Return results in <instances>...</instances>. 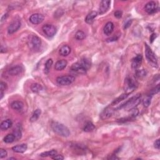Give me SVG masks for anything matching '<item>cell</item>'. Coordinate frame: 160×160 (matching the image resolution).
I'll use <instances>...</instances> for the list:
<instances>
[{"mask_svg":"<svg viewBox=\"0 0 160 160\" xmlns=\"http://www.w3.org/2000/svg\"><path fill=\"white\" fill-rule=\"evenodd\" d=\"M91 66L90 61L86 58L81 59L80 61L74 63L71 66V71L74 73L79 74H84L87 72Z\"/></svg>","mask_w":160,"mask_h":160,"instance_id":"cell-1","label":"cell"},{"mask_svg":"<svg viewBox=\"0 0 160 160\" xmlns=\"http://www.w3.org/2000/svg\"><path fill=\"white\" fill-rule=\"evenodd\" d=\"M51 128L55 133H57L60 136L67 138L69 137L71 135L68 128H67L65 125L60 123L53 121L51 124Z\"/></svg>","mask_w":160,"mask_h":160,"instance_id":"cell-2","label":"cell"},{"mask_svg":"<svg viewBox=\"0 0 160 160\" xmlns=\"http://www.w3.org/2000/svg\"><path fill=\"white\" fill-rule=\"evenodd\" d=\"M141 101V96L140 94H138L136 96L130 98L128 101H126L125 103L119 106L117 109L124 108L127 111H131L139 105Z\"/></svg>","mask_w":160,"mask_h":160,"instance_id":"cell-3","label":"cell"},{"mask_svg":"<svg viewBox=\"0 0 160 160\" xmlns=\"http://www.w3.org/2000/svg\"><path fill=\"white\" fill-rule=\"evenodd\" d=\"M145 55H146V59L149 63H151L152 66L158 68V64L157 57H156L154 52L152 51L151 48L147 44H145Z\"/></svg>","mask_w":160,"mask_h":160,"instance_id":"cell-4","label":"cell"},{"mask_svg":"<svg viewBox=\"0 0 160 160\" xmlns=\"http://www.w3.org/2000/svg\"><path fill=\"white\" fill-rule=\"evenodd\" d=\"M75 81V77L71 75H65L57 78V83L61 86H68Z\"/></svg>","mask_w":160,"mask_h":160,"instance_id":"cell-5","label":"cell"},{"mask_svg":"<svg viewBox=\"0 0 160 160\" xmlns=\"http://www.w3.org/2000/svg\"><path fill=\"white\" fill-rule=\"evenodd\" d=\"M29 45L33 50H39L42 46V40L36 35L30 36L29 39Z\"/></svg>","mask_w":160,"mask_h":160,"instance_id":"cell-6","label":"cell"},{"mask_svg":"<svg viewBox=\"0 0 160 160\" xmlns=\"http://www.w3.org/2000/svg\"><path fill=\"white\" fill-rule=\"evenodd\" d=\"M42 30L43 33L49 38L53 37L56 33H57V28L54 25L50 24L44 25L42 27Z\"/></svg>","mask_w":160,"mask_h":160,"instance_id":"cell-7","label":"cell"},{"mask_svg":"<svg viewBox=\"0 0 160 160\" xmlns=\"http://www.w3.org/2000/svg\"><path fill=\"white\" fill-rule=\"evenodd\" d=\"M136 83L131 78H127L125 80V89L127 93H131V92L134 91L136 88Z\"/></svg>","mask_w":160,"mask_h":160,"instance_id":"cell-8","label":"cell"},{"mask_svg":"<svg viewBox=\"0 0 160 160\" xmlns=\"http://www.w3.org/2000/svg\"><path fill=\"white\" fill-rule=\"evenodd\" d=\"M21 21L20 20H14L11 23L8 28V33L10 35H12L16 32L21 27Z\"/></svg>","mask_w":160,"mask_h":160,"instance_id":"cell-9","label":"cell"},{"mask_svg":"<svg viewBox=\"0 0 160 160\" xmlns=\"http://www.w3.org/2000/svg\"><path fill=\"white\" fill-rule=\"evenodd\" d=\"M144 9L147 13L151 14L156 12V11L158 10V6L156 5V2L151 1L146 3Z\"/></svg>","mask_w":160,"mask_h":160,"instance_id":"cell-10","label":"cell"},{"mask_svg":"<svg viewBox=\"0 0 160 160\" xmlns=\"http://www.w3.org/2000/svg\"><path fill=\"white\" fill-rule=\"evenodd\" d=\"M44 18L43 15L39 13L33 14L29 17V21L33 25H39L43 21Z\"/></svg>","mask_w":160,"mask_h":160,"instance_id":"cell-11","label":"cell"},{"mask_svg":"<svg viewBox=\"0 0 160 160\" xmlns=\"http://www.w3.org/2000/svg\"><path fill=\"white\" fill-rule=\"evenodd\" d=\"M110 1H106V0H104L100 3L99 8V13L100 14H103L106 13L110 8Z\"/></svg>","mask_w":160,"mask_h":160,"instance_id":"cell-12","label":"cell"},{"mask_svg":"<svg viewBox=\"0 0 160 160\" xmlns=\"http://www.w3.org/2000/svg\"><path fill=\"white\" fill-rule=\"evenodd\" d=\"M143 60V57L141 54H137L135 57L132 59L131 66L133 69H138L140 68Z\"/></svg>","mask_w":160,"mask_h":160,"instance_id":"cell-13","label":"cell"},{"mask_svg":"<svg viewBox=\"0 0 160 160\" xmlns=\"http://www.w3.org/2000/svg\"><path fill=\"white\" fill-rule=\"evenodd\" d=\"M114 26L112 22H108V23L105 25V27H104V29H103L104 33H105L106 35H110L111 33H113L114 30Z\"/></svg>","mask_w":160,"mask_h":160,"instance_id":"cell-14","label":"cell"},{"mask_svg":"<svg viewBox=\"0 0 160 160\" xmlns=\"http://www.w3.org/2000/svg\"><path fill=\"white\" fill-rule=\"evenodd\" d=\"M114 110L110 107H108L106 109L104 110V111L101 114V118L102 120H106V119L109 118L112 116Z\"/></svg>","mask_w":160,"mask_h":160,"instance_id":"cell-15","label":"cell"},{"mask_svg":"<svg viewBox=\"0 0 160 160\" xmlns=\"http://www.w3.org/2000/svg\"><path fill=\"white\" fill-rule=\"evenodd\" d=\"M67 64H68V62L65 59L59 60L55 63L54 69L57 71H61L66 68Z\"/></svg>","mask_w":160,"mask_h":160,"instance_id":"cell-16","label":"cell"},{"mask_svg":"<svg viewBox=\"0 0 160 160\" xmlns=\"http://www.w3.org/2000/svg\"><path fill=\"white\" fill-rule=\"evenodd\" d=\"M28 146L26 144H18L15 146H13L12 148V150L14 152L18 153H22L27 150Z\"/></svg>","mask_w":160,"mask_h":160,"instance_id":"cell-17","label":"cell"},{"mask_svg":"<svg viewBox=\"0 0 160 160\" xmlns=\"http://www.w3.org/2000/svg\"><path fill=\"white\" fill-rule=\"evenodd\" d=\"M23 68L21 66H16L12 67L8 70V73L11 76H16L22 72Z\"/></svg>","mask_w":160,"mask_h":160,"instance_id":"cell-18","label":"cell"},{"mask_svg":"<svg viewBox=\"0 0 160 160\" xmlns=\"http://www.w3.org/2000/svg\"><path fill=\"white\" fill-rule=\"evenodd\" d=\"M97 16H98L97 12H95V11L91 12L86 16V18H85V21H86V23L88 24H91L93 23V22L94 21L95 19Z\"/></svg>","mask_w":160,"mask_h":160,"instance_id":"cell-19","label":"cell"},{"mask_svg":"<svg viewBox=\"0 0 160 160\" xmlns=\"http://www.w3.org/2000/svg\"><path fill=\"white\" fill-rule=\"evenodd\" d=\"M13 125V122L11 120H6L3 121L1 125H0V128L2 130V131H6L9 128L12 127V126Z\"/></svg>","mask_w":160,"mask_h":160,"instance_id":"cell-20","label":"cell"},{"mask_svg":"<svg viewBox=\"0 0 160 160\" xmlns=\"http://www.w3.org/2000/svg\"><path fill=\"white\" fill-rule=\"evenodd\" d=\"M11 107L13 110L20 111L23 110L24 107V104L22 101H14L11 103Z\"/></svg>","mask_w":160,"mask_h":160,"instance_id":"cell-21","label":"cell"},{"mask_svg":"<svg viewBox=\"0 0 160 160\" xmlns=\"http://www.w3.org/2000/svg\"><path fill=\"white\" fill-rule=\"evenodd\" d=\"M71 50V48L68 45H64L59 49V53L63 57H66L70 54Z\"/></svg>","mask_w":160,"mask_h":160,"instance_id":"cell-22","label":"cell"},{"mask_svg":"<svg viewBox=\"0 0 160 160\" xmlns=\"http://www.w3.org/2000/svg\"><path fill=\"white\" fill-rule=\"evenodd\" d=\"M21 126L20 124H17L14 129L13 134L16 137V140H20L22 136Z\"/></svg>","mask_w":160,"mask_h":160,"instance_id":"cell-23","label":"cell"},{"mask_svg":"<svg viewBox=\"0 0 160 160\" xmlns=\"http://www.w3.org/2000/svg\"><path fill=\"white\" fill-rule=\"evenodd\" d=\"M129 93H125V94H123L121 95H120L119 97H118L117 98L115 99L114 101H113V103H111V105L112 106H114V105H118V104L120 103L121 101H123V100L126 99V98H127L128 97V96H129Z\"/></svg>","mask_w":160,"mask_h":160,"instance_id":"cell-24","label":"cell"},{"mask_svg":"<svg viewBox=\"0 0 160 160\" xmlns=\"http://www.w3.org/2000/svg\"><path fill=\"white\" fill-rule=\"evenodd\" d=\"M41 114H42V111L39 109H36L34 112H33L31 117L29 119V121L31 122H35L38 120Z\"/></svg>","mask_w":160,"mask_h":160,"instance_id":"cell-25","label":"cell"},{"mask_svg":"<svg viewBox=\"0 0 160 160\" xmlns=\"http://www.w3.org/2000/svg\"><path fill=\"white\" fill-rule=\"evenodd\" d=\"M95 129V126L94 124L91 121L87 122L84 126V128H83V130L85 132H91L93 131H94Z\"/></svg>","mask_w":160,"mask_h":160,"instance_id":"cell-26","label":"cell"},{"mask_svg":"<svg viewBox=\"0 0 160 160\" xmlns=\"http://www.w3.org/2000/svg\"><path fill=\"white\" fill-rule=\"evenodd\" d=\"M16 140V137L14 134H8L3 139L4 142L6 143H12Z\"/></svg>","mask_w":160,"mask_h":160,"instance_id":"cell-27","label":"cell"},{"mask_svg":"<svg viewBox=\"0 0 160 160\" xmlns=\"http://www.w3.org/2000/svg\"><path fill=\"white\" fill-rule=\"evenodd\" d=\"M57 155V151L54 150H52L48 151L43 152L42 154H40V156L42 157H53V156Z\"/></svg>","mask_w":160,"mask_h":160,"instance_id":"cell-28","label":"cell"},{"mask_svg":"<svg viewBox=\"0 0 160 160\" xmlns=\"http://www.w3.org/2000/svg\"><path fill=\"white\" fill-rule=\"evenodd\" d=\"M53 61L52 60V59H48L46 61L45 65H44V73L46 74H48L50 72V69L51 68L52 65H53Z\"/></svg>","mask_w":160,"mask_h":160,"instance_id":"cell-29","label":"cell"},{"mask_svg":"<svg viewBox=\"0 0 160 160\" xmlns=\"http://www.w3.org/2000/svg\"><path fill=\"white\" fill-rule=\"evenodd\" d=\"M31 90L34 93H39L43 90V87L38 83H33L31 86Z\"/></svg>","mask_w":160,"mask_h":160,"instance_id":"cell-30","label":"cell"},{"mask_svg":"<svg viewBox=\"0 0 160 160\" xmlns=\"http://www.w3.org/2000/svg\"><path fill=\"white\" fill-rule=\"evenodd\" d=\"M7 89V84L5 82L1 81L0 83V95H1V99H3V96H4V92Z\"/></svg>","mask_w":160,"mask_h":160,"instance_id":"cell-31","label":"cell"},{"mask_svg":"<svg viewBox=\"0 0 160 160\" xmlns=\"http://www.w3.org/2000/svg\"><path fill=\"white\" fill-rule=\"evenodd\" d=\"M151 98H152V96L149 95H148L146 97L144 98V99L143 100V105L144 107L147 108L150 105L151 101Z\"/></svg>","mask_w":160,"mask_h":160,"instance_id":"cell-32","label":"cell"},{"mask_svg":"<svg viewBox=\"0 0 160 160\" xmlns=\"http://www.w3.org/2000/svg\"><path fill=\"white\" fill-rule=\"evenodd\" d=\"M85 37H86V35L83 31H78L75 34V38L78 40H83L85 38Z\"/></svg>","mask_w":160,"mask_h":160,"instance_id":"cell-33","label":"cell"},{"mask_svg":"<svg viewBox=\"0 0 160 160\" xmlns=\"http://www.w3.org/2000/svg\"><path fill=\"white\" fill-rule=\"evenodd\" d=\"M147 74V72L144 69H140V70H137L136 71V76L138 78H143L144 76H146Z\"/></svg>","mask_w":160,"mask_h":160,"instance_id":"cell-34","label":"cell"},{"mask_svg":"<svg viewBox=\"0 0 160 160\" xmlns=\"http://www.w3.org/2000/svg\"><path fill=\"white\" fill-rule=\"evenodd\" d=\"M159 91V84H158L157 86H155V88H154L153 89V90H151L150 91V93H149L148 95L153 96L154 95H156V94L158 93Z\"/></svg>","mask_w":160,"mask_h":160,"instance_id":"cell-35","label":"cell"},{"mask_svg":"<svg viewBox=\"0 0 160 160\" xmlns=\"http://www.w3.org/2000/svg\"><path fill=\"white\" fill-rule=\"evenodd\" d=\"M7 155H8V153H7V151L5 150L0 149V158H1V159L6 157Z\"/></svg>","mask_w":160,"mask_h":160,"instance_id":"cell-36","label":"cell"},{"mask_svg":"<svg viewBox=\"0 0 160 160\" xmlns=\"http://www.w3.org/2000/svg\"><path fill=\"white\" fill-rule=\"evenodd\" d=\"M114 16L116 18H121L122 17V15H123V13H122L121 11H120V10H117L114 12Z\"/></svg>","mask_w":160,"mask_h":160,"instance_id":"cell-37","label":"cell"},{"mask_svg":"<svg viewBox=\"0 0 160 160\" xmlns=\"http://www.w3.org/2000/svg\"><path fill=\"white\" fill-rule=\"evenodd\" d=\"M51 158L53 159H55V160H63L64 159V157L62 155H56L55 156L51 157Z\"/></svg>","mask_w":160,"mask_h":160,"instance_id":"cell-38","label":"cell"},{"mask_svg":"<svg viewBox=\"0 0 160 160\" xmlns=\"http://www.w3.org/2000/svg\"><path fill=\"white\" fill-rule=\"evenodd\" d=\"M131 23H132V20H129L126 21L125 24V26H124V29L128 28L130 27V26H131Z\"/></svg>","mask_w":160,"mask_h":160,"instance_id":"cell-39","label":"cell"},{"mask_svg":"<svg viewBox=\"0 0 160 160\" xmlns=\"http://www.w3.org/2000/svg\"><path fill=\"white\" fill-rule=\"evenodd\" d=\"M154 146L155 148L156 149H158V150H159V148H160V142H159V139H158V140H156V141L154 143Z\"/></svg>","mask_w":160,"mask_h":160,"instance_id":"cell-40","label":"cell"},{"mask_svg":"<svg viewBox=\"0 0 160 160\" xmlns=\"http://www.w3.org/2000/svg\"><path fill=\"white\" fill-rule=\"evenodd\" d=\"M156 37H157V35H156V33H153V34L151 35L150 36V42L151 43H153V41L156 39Z\"/></svg>","mask_w":160,"mask_h":160,"instance_id":"cell-41","label":"cell"},{"mask_svg":"<svg viewBox=\"0 0 160 160\" xmlns=\"http://www.w3.org/2000/svg\"><path fill=\"white\" fill-rule=\"evenodd\" d=\"M109 159H119V158L116 157V156L113 155V156H111V157H110Z\"/></svg>","mask_w":160,"mask_h":160,"instance_id":"cell-42","label":"cell"},{"mask_svg":"<svg viewBox=\"0 0 160 160\" xmlns=\"http://www.w3.org/2000/svg\"><path fill=\"white\" fill-rule=\"evenodd\" d=\"M8 159H9V160H10V159H14V160H15L16 158H10Z\"/></svg>","mask_w":160,"mask_h":160,"instance_id":"cell-43","label":"cell"}]
</instances>
